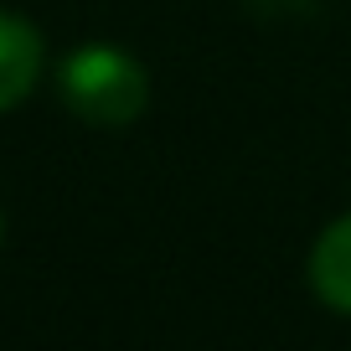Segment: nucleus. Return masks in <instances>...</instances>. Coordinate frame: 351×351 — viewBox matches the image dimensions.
<instances>
[{
	"mask_svg": "<svg viewBox=\"0 0 351 351\" xmlns=\"http://www.w3.org/2000/svg\"><path fill=\"white\" fill-rule=\"evenodd\" d=\"M42 73V36L26 16L0 11V114L16 109Z\"/></svg>",
	"mask_w": 351,
	"mask_h": 351,
	"instance_id": "obj_2",
	"label": "nucleus"
},
{
	"mask_svg": "<svg viewBox=\"0 0 351 351\" xmlns=\"http://www.w3.org/2000/svg\"><path fill=\"white\" fill-rule=\"evenodd\" d=\"M310 289H315L330 310L351 315V212L336 217L315 238V253H310Z\"/></svg>",
	"mask_w": 351,
	"mask_h": 351,
	"instance_id": "obj_3",
	"label": "nucleus"
},
{
	"mask_svg": "<svg viewBox=\"0 0 351 351\" xmlns=\"http://www.w3.org/2000/svg\"><path fill=\"white\" fill-rule=\"evenodd\" d=\"M62 104L77 114L83 124L99 130H119V124L140 119L150 104V77L119 47H77L57 73Z\"/></svg>",
	"mask_w": 351,
	"mask_h": 351,
	"instance_id": "obj_1",
	"label": "nucleus"
}]
</instances>
